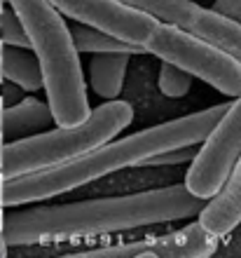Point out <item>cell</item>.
Masks as SVG:
<instances>
[{"mask_svg": "<svg viewBox=\"0 0 241 258\" xmlns=\"http://www.w3.org/2000/svg\"><path fill=\"white\" fill-rule=\"evenodd\" d=\"M5 230V214H3V207H0V235Z\"/></svg>", "mask_w": 241, "mask_h": 258, "instance_id": "21", "label": "cell"}, {"mask_svg": "<svg viewBox=\"0 0 241 258\" xmlns=\"http://www.w3.org/2000/svg\"><path fill=\"white\" fill-rule=\"evenodd\" d=\"M157 82H159V92L169 99H181L192 89V75L171 61H162Z\"/></svg>", "mask_w": 241, "mask_h": 258, "instance_id": "15", "label": "cell"}, {"mask_svg": "<svg viewBox=\"0 0 241 258\" xmlns=\"http://www.w3.org/2000/svg\"><path fill=\"white\" fill-rule=\"evenodd\" d=\"M3 10H5V0H0V14H3Z\"/></svg>", "mask_w": 241, "mask_h": 258, "instance_id": "23", "label": "cell"}, {"mask_svg": "<svg viewBox=\"0 0 241 258\" xmlns=\"http://www.w3.org/2000/svg\"><path fill=\"white\" fill-rule=\"evenodd\" d=\"M197 143H192V146H181V148H171V150H164V153H157V155L147 157L145 162H143V167H164V164H188L192 162L194 153H197V148H194Z\"/></svg>", "mask_w": 241, "mask_h": 258, "instance_id": "17", "label": "cell"}, {"mask_svg": "<svg viewBox=\"0 0 241 258\" xmlns=\"http://www.w3.org/2000/svg\"><path fill=\"white\" fill-rule=\"evenodd\" d=\"M3 185H5V174L0 169V207H3Z\"/></svg>", "mask_w": 241, "mask_h": 258, "instance_id": "20", "label": "cell"}, {"mask_svg": "<svg viewBox=\"0 0 241 258\" xmlns=\"http://www.w3.org/2000/svg\"><path fill=\"white\" fill-rule=\"evenodd\" d=\"M204 202L206 200L192 195L185 185H169V188L122 197L26 209L5 221L3 232L7 242H14V244L101 235V232H122L192 218L201 211Z\"/></svg>", "mask_w": 241, "mask_h": 258, "instance_id": "2", "label": "cell"}, {"mask_svg": "<svg viewBox=\"0 0 241 258\" xmlns=\"http://www.w3.org/2000/svg\"><path fill=\"white\" fill-rule=\"evenodd\" d=\"M3 66H5V78L12 80L17 87L26 89V92H35L42 89V71L40 61L31 47H10L3 49Z\"/></svg>", "mask_w": 241, "mask_h": 258, "instance_id": "13", "label": "cell"}, {"mask_svg": "<svg viewBox=\"0 0 241 258\" xmlns=\"http://www.w3.org/2000/svg\"><path fill=\"white\" fill-rule=\"evenodd\" d=\"M124 3L141 7L162 21L176 24L201 40L213 42L241 61V24L213 7L211 10L201 7L194 0H124Z\"/></svg>", "mask_w": 241, "mask_h": 258, "instance_id": "8", "label": "cell"}, {"mask_svg": "<svg viewBox=\"0 0 241 258\" xmlns=\"http://www.w3.org/2000/svg\"><path fill=\"white\" fill-rule=\"evenodd\" d=\"M0 82H5V66H3V54H0Z\"/></svg>", "mask_w": 241, "mask_h": 258, "instance_id": "22", "label": "cell"}, {"mask_svg": "<svg viewBox=\"0 0 241 258\" xmlns=\"http://www.w3.org/2000/svg\"><path fill=\"white\" fill-rule=\"evenodd\" d=\"M199 223L215 237H225L241 223V157L229 171L227 181L197 214Z\"/></svg>", "mask_w": 241, "mask_h": 258, "instance_id": "10", "label": "cell"}, {"mask_svg": "<svg viewBox=\"0 0 241 258\" xmlns=\"http://www.w3.org/2000/svg\"><path fill=\"white\" fill-rule=\"evenodd\" d=\"M218 239L215 235L204 228L199 221L188 223L181 230H174L169 235L152 239H138L131 244H115V246H101V249H89V251H80L77 258H110V256H122V258H143V256H154V258H206L215 253L218 249Z\"/></svg>", "mask_w": 241, "mask_h": 258, "instance_id": "9", "label": "cell"}, {"mask_svg": "<svg viewBox=\"0 0 241 258\" xmlns=\"http://www.w3.org/2000/svg\"><path fill=\"white\" fill-rule=\"evenodd\" d=\"M0 21H3V42L5 45H17V47H31V42H28V35L26 31H24V26H21L19 17L14 12H5L3 10V14H0Z\"/></svg>", "mask_w": 241, "mask_h": 258, "instance_id": "16", "label": "cell"}, {"mask_svg": "<svg viewBox=\"0 0 241 258\" xmlns=\"http://www.w3.org/2000/svg\"><path fill=\"white\" fill-rule=\"evenodd\" d=\"M3 127H0V169H3V153H5V139H3Z\"/></svg>", "mask_w": 241, "mask_h": 258, "instance_id": "19", "label": "cell"}, {"mask_svg": "<svg viewBox=\"0 0 241 258\" xmlns=\"http://www.w3.org/2000/svg\"><path fill=\"white\" fill-rule=\"evenodd\" d=\"M52 5L68 19L99 28L138 47L145 45L162 21L154 14L129 5L124 0H52Z\"/></svg>", "mask_w": 241, "mask_h": 258, "instance_id": "7", "label": "cell"}, {"mask_svg": "<svg viewBox=\"0 0 241 258\" xmlns=\"http://www.w3.org/2000/svg\"><path fill=\"white\" fill-rule=\"evenodd\" d=\"M241 157V96H234L220 120L211 127L194 153L185 174V188L201 200H211L227 181Z\"/></svg>", "mask_w": 241, "mask_h": 258, "instance_id": "6", "label": "cell"}, {"mask_svg": "<svg viewBox=\"0 0 241 258\" xmlns=\"http://www.w3.org/2000/svg\"><path fill=\"white\" fill-rule=\"evenodd\" d=\"M147 54L159 56L188 71L192 78L208 82L227 96H241V61L222 47L183 31L176 24L159 21V26L143 45Z\"/></svg>", "mask_w": 241, "mask_h": 258, "instance_id": "5", "label": "cell"}, {"mask_svg": "<svg viewBox=\"0 0 241 258\" xmlns=\"http://www.w3.org/2000/svg\"><path fill=\"white\" fill-rule=\"evenodd\" d=\"M213 10H218L220 14H225V17L241 24V0H215Z\"/></svg>", "mask_w": 241, "mask_h": 258, "instance_id": "18", "label": "cell"}, {"mask_svg": "<svg viewBox=\"0 0 241 258\" xmlns=\"http://www.w3.org/2000/svg\"><path fill=\"white\" fill-rule=\"evenodd\" d=\"M19 17L42 71V89L47 94L54 122L61 127L85 122L92 113L87 85L70 28L52 0H10Z\"/></svg>", "mask_w": 241, "mask_h": 258, "instance_id": "3", "label": "cell"}, {"mask_svg": "<svg viewBox=\"0 0 241 258\" xmlns=\"http://www.w3.org/2000/svg\"><path fill=\"white\" fill-rule=\"evenodd\" d=\"M54 122L52 108L49 103L40 99H24L12 108H5L3 115V134L14 136V139H24V136L38 134L49 129Z\"/></svg>", "mask_w": 241, "mask_h": 258, "instance_id": "11", "label": "cell"}, {"mask_svg": "<svg viewBox=\"0 0 241 258\" xmlns=\"http://www.w3.org/2000/svg\"><path fill=\"white\" fill-rule=\"evenodd\" d=\"M129 56L124 52H106V54H92L89 61V82L92 89L101 99H117L124 85V75H127Z\"/></svg>", "mask_w": 241, "mask_h": 258, "instance_id": "12", "label": "cell"}, {"mask_svg": "<svg viewBox=\"0 0 241 258\" xmlns=\"http://www.w3.org/2000/svg\"><path fill=\"white\" fill-rule=\"evenodd\" d=\"M229 103L211 106L199 113L176 117L169 122L154 124L143 132H136L124 139H110L80 157H73L63 164L49 169L31 171L24 176L5 178L3 185V207H14L24 202H40L49 197L70 192L80 185L108 176L124 167H143L147 157L181 146L201 143V139L211 132Z\"/></svg>", "mask_w": 241, "mask_h": 258, "instance_id": "1", "label": "cell"}, {"mask_svg": "<svg viewBox=\"0 0 241 258\" xmlns=\"http://www.w3.org/2000/svg\"><path fill=\"white\" fill-rule=\"evenodd\" d=\"M70 35L75 40L77 52L85 54H106V52H124V54H145V49L131 42H124L110 33H103L99 28L85 26L80 21L70 24Z\"/></svg>", "mask_w": 241, "mask_h": 258, "instance_id": "14", "label": "cell"}, {"mask_svg": "<svg viewBox=\"0 0 241 258\" xmlns=\"http://www.w3.org/2000/svg\"><path fill=\"white\" fill-rule=\"evenodd\" d=\"M3 49H5V42H3V38H0V54H3Z\"/></svg>", "mask_w": 241, "mask_h": 258, "instance_id": "24", "label": "cell"}, {"mask_svg": "<svg viewBox=\"0 0 241 258\" xmlns=\"http://www.w3.org/2000/svg\"><path fill=\"white\" fill-rule=\"evenodd\" d=\"M131 120H134L131 103L110 99L92 110L87 120L80 124L70 127L56 124V129H45L7 143L3 153V174L5 178H14L63 164L115 139L122 129L131 124Z\"/></svg>", "mask_w": 241, "mask_h": 258, "instance_id": "4", "label": "cell"}]
</instances>
